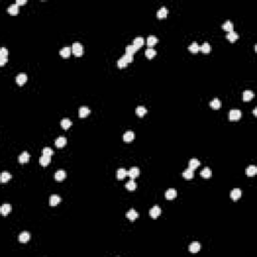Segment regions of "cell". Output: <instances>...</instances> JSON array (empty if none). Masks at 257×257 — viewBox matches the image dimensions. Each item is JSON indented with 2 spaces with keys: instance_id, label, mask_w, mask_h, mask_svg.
Returning <instances> with one entry per match:
<instances>
[{
  "instance_id": "1f68e13d",
  "label": "cell",
  "mask_w": 257,
  "mask_h": 257,
  "mask_svg": "<svg viewBox=\"0 0 257 257\" xmlns=\"http://www.w3.org/2000/svg\"><path fill=\"white\" fill-rule=\"evenodd\" d=\"M127 175H128L127 171H126L124 168H121V169H119L117 172V178L119 179V180H124Z\"/></svg>"
},
{
  "instance_id": "bcb514c9",
  "label": "cell",
  "mask_w": 257,
  "mask_h": 257,
  "mask_svg": "<svg viewBox=\"0 0 257 257\" xmlns=\"http://www.w3.org/2000/svg\"><path fill=\"white\" fill-rule=\"evenodd\" d=\"M26 3V0H16V4L17 5H23Z\"/></svg>"
},
{
  "instance_id": "30bf717a",
  "label": "cell",
  "mask_w": 257,
  "mask_h": 257,
  "mask_svg": "<svg viewBox=\"0 0 257 257\" xmlns=\"http://www.w3.org/2000/svg\"><path fill=\"white\" fill-rule=\"evenodd\" d=\"M138 217H139V213L137 212L136 210H134V209H131V210L127 213V218L129 219V220H131V221H135Z\"/></svg>"
},
{
  "instance_id": "5bb4252c",
  "label": "cell",
  "mask_w": 257,
  "mask_h": 257,
  "mask_svg": "<svg viewBox=\"0 0 257 257\" xmlns=\"http://www.w3.org/2000/svg\"><path fill=\"white\" fill-rule=\"evenodd\" d=\"M254 98V92L252 91H245L243 92V100L244 102H249Z\"/></svg>"
},
{
  "instance_id": "603a6c76",
  "label": "cell",
  "mask_w": 257,
  "mask_h": 257,
  "mask_svg": "<svg viewBox=\"0 0 257 257\" xmlns=\"http://www.w3.org/2000/svg\"><path fill=\"white\" fill-rule=\"evenodd\" d=\"M54 178H55L56 181H62L66 178V173L62 170H59L54 174Z\"/></svg>"
},
{
  "instance_id": "f546056e",
  "label": "cell",
  "mask_w": 257,
  "mask_h": 257,
  "mask_svg": "<svg viewBox=\"0 0 257 257\" xmlns=\"http://www.w3.org/2000/svg\"><path fill=\"white\" fill-rule=\"evenodd\" d=\"M199 166H200V162L197 159H191L189 161V169H191V170L194 171Z\"/></svg>"
},
{
  "instance_id": "2e32d148",
  "label": "cell",
  "mask_w": 257,
  "mask_h": 257,
  "mask_svg": "<svg viewBox=\"0 0 257 257\" xmlns=\"http://www.w3.org/2000/svg\"><path fill=\"white\" fill-rule=\"evenodd\" d=\"M200 249H201V245H200L198 242L192 243V244L189 246V251L191 253H197V252H199Z\"/></svg>"
},
{
  "instance_id": "f1b7e54d",
  "label": "cell",
  "mask_w": 257,
  "mask_h": 257,
  "mask_svg": "<svg viewBox=\"0 0 257 257\" xmlns=\"http://www.w3.org/2000/svg\"><path fill=\"white\" fill-rule=\"evenodd\" d=\"M144 38L143 37H141V36H139V37H136V38L134 39V43H133V45H135V46L137 47V48H140V47H142L143 45H144Z\"/></svg>"
},
{
  "instance_id": "9c48e42d",
  "label": "cell",
  "mask_w": 257,
  "mask_h": 257,
  "mask_svg": "<svg viewBox=\"0 0 257 257\" xmlns=\"http://www.w3.org/2000/svg\"><path fill=\"white\" fill-rule=\"evenodd\" d=\"M89 114H91V110H89V108H87V106H81V108H79V118H85V117H87Z\"/></svg>"
},
{
  "instance_id": "277c9868",
  "label": "cell",
  "mask_w": 257,
  "mask_h": 257,
  "mask_svg": "<svg viewBox=\"0 0 257 257\" xmlns=\"http://www.w3.org/2000/svg\"><path fill=\"white\" fill-rule=\"evenodd\" d=\"M128 175H129V177H130L132 180H134V179H136L137 177H139V175H140V169H139L138 167H133V168H131L130 171L128 172Z\"/></svg>"
},
{
  "instance_id": "f35d334b",
  "label": "cell",
  "mask_w": 257,
  "mask_h": 257,
  "mask_svg": "<svg viewBox=\"0 0 257 257\" xmlns=\"http://www.w3.org/2000/svg\"><path fill=\"white\" fill-rule=\"evenodd\" d=\"M60 126L63 128L64 130H67L68 128L71 126V122H70V120H68V119H63V120H61V122H60Z\"/></svg>"
},
{
  "instance_id": "ba28073f",
  "label": "cell",
  "mask_w": 257,
  "mask_h": 257,
  "mask_svg": "<svg viewBox=\"0 0 257 257\" xmlns=\"http://www.w3.org/2000/svg\"><path fill=\"white\" fill-rule=\"evenodd\" d=\"M61 201V198L59 197L58 195H52L49 199V205L50 206H56L58 205Z\"/></svg>"
},
{
  "instance_id": "44dd1931",
  "label": "cell",
  "mask_w": 257,
  "mask_h": 257,
  "mask_svg": "<svg viewBox=\"0 0 257 257\" xmlns=\"http://www.w3.org/2000/svg\"><path fill=\"white\" fill-rule=\"evenodd\" d=\"M66 143H67V141H66V139L64 137H59V138H57L55 140V146L57 148H62V147L65 146Z\"/></svg>"
},
{
  "instance_id": "8fae6325",
  "label": "cell",
  "mask_w": 257,
  "mask_h": 257,
  "mask_svg": "<svg viewBox=\"0 0 257 257\" xmlns=\"http://www.w3.org/2000/svg\"><path fill=\"white\" fill-rule=\"evenodd\" d=\"M59 54L64 58H68L71 54V48L70 47H63V48L60 49Z\"/></svg>"
},
{
  "instance_id": "d6986e66",
  "label": "cell",
  "mask_w": 257,
  "mask_h": 257,
  "mask_svg": "<svg viewBox=\"0 0 257 257\" xmlns=\"http://www.w3.org/2000/svg\"><path fill=\"white\" fill-rule=\"evenodd\" d=\"M157 42H158V38L154 35H150L149 37L147 38V45L149 47H153Z\"/></svg>"
},
{
  "instance_id": "ac0fdd59",
  "label": "cell",
  "mask_w": 257,
  "mask_h": 257,
  "mask_svg": "<svg viewBox=\"0 0 257 257\" xmlns=\"http://www.w3.org/2000/svg\"><path fill=\"white\" fill-rule=\"evenodd\" d=\"M168 15V10H167L166 7H162L161 9H159L157 12V16L160 19H163V18H166V16Z\"/></svg>"
},
{
  "instance_id": "83f0119b",
  "label": "cell",
  "mask_w": 257,
  "mask_h": 257,
  "mask_svg": "<svg viewBox=\"0 0 257 257\" xmlns=\"http://www.w3.org/2000/svg\"><path fill=\"white\" fill-rule=\"evenodd\" d=\"M50 161H51L50 157H48V156H44V155H42V157L39 159V163H40V165L41 166H43V167L49 165V164H50Z\"/></svg>"
},
{
  "instance_id": "ee69618b",
  "label": "cell",
  "mask_w": 257,
  "mask_h": 257,
  "mask_svg": "<svg viewBox=\"0 0 257 257\" xmlns=\"http://www.w3.org/2000/svg\"><path fill=\"white\" fill-rule=\"evenodd\" d=\"M123 57L125 58L126 60H127L128 63H131V62L134 60V57H133V55H129V54H125V55H123Z\"/></svg>"
},
{
  "instance_id": "7dc6e473",
  "label": "cell",
  "mask_w": 257,
  "mask_h": 257,
  "mask_svg": "<svg viewBox=\"0 0 257 257\" xmlns=\"http://www.w3.org/2000/svg\"><path fill=\"white\" fill-rule=\"evenodd\" d=\"M253 114H254V116H256V108H254V111H253Z\"/></svg>"
},
{
  "instance_id": "e0dca14e",
  "label": "cell",
  "mask_w": 257,
  "mask_h": 257,
  "mask_svg": "<svg viewBox=\"0 0 257 257\" xmlns=\"http://www.w3.org/2000/svg\"><path fill=\"white\" fill-rule=\"evenodd\" d=\"M11 209L12 208H11L10 204H4V205H2L0 211H1V214H2L3 216H6V215H8L9 213L11 212Z\"/></svg>"
},
{
  "instance_id": "4316f807",
  "label": "cell",
  "mask_w": 257,
  "mask_h": 257,
  "mask_svg": "<svg viewBox=\"0 0 257 257\" xmlns=\"http://www.w3.org/2000/svg\"><path fill=\"white\" fill-rule=\"evenodd\" d=\"M257 173V168L255 166H253V165H251V166L247 167L246 168V175L249 177H252L254 176V175H256Z\"/></svg>"
},
{
  "instance_id": "484cf974",
  "label": "cell",
  "mask_w": 257,
  "mask_h": 257,
  "mask_svg": "<svg viewBox=\"0 0 257 257\" xmlns=\"http://www.w3.org/2000/svg\"><path fill=\"white\" fill-rule=\"evenodd\" d=\"M233 27H234L233 23H232L230 20H227V21H225V22H224L223 25H222V28H223V29L225 30V31H227V32L233 31Z\"/></svg>"
},
{
  "instance_id": "7bdbcfd3",
  "label": "cell",
  "mask_w": 257,
  "mask_h": 257,
  "mask_svg": "<svg viewBox=\"0 0 257 257\" xmlns=\"http://www.w3.org/2000/svg\"><path fill=\"white\" fill-rule=\"evenodd\" d=\"M8 55V50L5 47H2L0 49V57H6Z\"/></svg>"
},
{
  "instance_id": "d6a6232c",
  "label": "cell",
  "mask_w": 257,
  "mask_h": 257,
  "mask_svg": "<svg viewBox=\"0 0 257 257\" xmlns=\"http://www.w3.org/2000/svg\"><path fill=\"white\" fill-rule=\"evenodd\" d=\"M183 177L187 180H190V179L194 178V171L191 170V169H187L183 172Z\"/></svg>"
},
{
  "instance_id": "3957f363",
  "label": "cell",
  "mask_w": 257,
  "mask_h": 257,
  "mask_svg": "<svg viewBox=\"0 0 257 257\" xmlns=\"http://www.w3.org/2000/svg\"><path fill=\"white\" fill-rule=\"evenodd\" d=\"M149 213H150V216H151L152 218H153V219H157L158 217L161 215L162 210H161V208H160L159 206H157V205H156V206H154L153 208L150 210Z\"/></svg>"
},
{
  "instance_id": "cb8c5ba5",
  "label": "cell",
  "mask_w": 257,
  "mask_h": 257,
  "mask_svg": "<svg viewBox=\"0 0 257 257\" xmlns=\"http://www.w3.org/2000/svg\"><path fill=\"white\" fill-rule=\"evenodd\" d=\"M201 176H202V178H204V179L211 178V176H212V171H211L208 167H206V168H204L201 171Z\"/></svg>"
},
{
  "instance_id": "60d3db41",
  "label": "cell",
  "mask_w": 257,
  "mask_h": 257,
  "mask_svg": "<svg viewBox=\"0 0 257 257\" xmlns=\"http://www.w3.org/2000/svg\"><path fill=\"white\" fill-rule=\"evenodd\" d=\"M128 64H129V63H128V61H127V60H126L124 57H121L119 60H118V66H119L120 68L126 67V66H127Z\"/></svg>"
},
{
  "instance_id": "ab89813d",
  "label": "cell",
  "mask_w": 257,
  "mask_h": 257,
  "mask_svg": "<svg viewBox=\"0 0 257 257\" xmlns=\"http://www.w3.org/2000/svg\"><path fill=\"white\" fill-rule=\"evenodd\" d=\"M189 50L191 51L192 53H197L198 51L200 50V46L198 45L197 42H193L191 45L189 46Z\"/></svg>"
},
{
  "instance_id": "8d00e7d4",
  "label": "cell",
  "mask_w": 257,
  "mask_h": 257,
  "mask_svg": "<svg viewBox=\"0 0 257 257\" xmlns=\"http://www.w3.org/2000/svg\"><path fill=\"white\" fill-rule=\"evenodd\" d=\"M200 50L202 51L203 53H209L211 51V46L208 42H205L202 44V46L200 47Z\"/></svg>"
},
{
  "instance_id": "7c38bea8",
  "label": "cell",
  "mask_w": 257,
  "mask_h": 257,
  "mask_svg": "<svg viewBox=\"0 0 257 257\" xmlns=\"http://www.w3.org/2000/svg\"><path fill=\"white\" fill-rule=\"evenodd\" d=\"M123 139H124V141H125L126 143H130V142H132V141L135 139V134H134V132H132V131H129V132L125 133V135H124Z\"/></svg>"
},
{
  "instance_id": "4dcf8cb0",
  "label": "cell",
  "mask_w": 257,
  "mask_h": 257,
  "mask_svg": "<svg viewBox=\"0 0 257 257\" xmlns=\"http://www.w3.org/2000/svg\"><path fill=\"white\" fill-rule=\"evenodd\" d=\"M210 106L212 108H214V110H218V108H221V102L218 98H214V100L210 102Z\"/></svg>"
},
{
  "instance_id": "6da1fadb",
  "label": "cell",
  "mask_w": 257,
  "mask_h": 257,
  "mask_svg": "<svg viewBox=\"0 0 257 257\" xmlns=\"http://www.w3.org/2000/svg\"><path fill=\"white\" fill-rule=\"evenodd\" d=\"M72 53L75 56H81L83 54V46L79 42H75L72 44Z\"/></svg>"
},
{
  "instance_id": "74e56055",
  "label": "cell",
  "mask_w": 257,
  "mask_h": 257,
  "mask_svg": "<svg viewBox=\"0 0 257 257\" xmlns=\"http://www.w3.org/2000/svg\"><path fill=\"white\" fill-rule=\"evenodd\" d=\"M10 179H11V175L9 174V173H7V172H3L2 174H1V177H0V181H1L2 183L8 182Z\"/></svg>"
},
{
  "instance_id": "52a82bcc",
  "label": "cell",
  "mask_w": 257,
  "mask_h": 257,
  "mask_svg": "<svg viewBox=\"0 0 257 257\" xmlns=\"http://www.w3.org/2000/svg\"><path fill=\"white\" fill-rule=\"evenodd\" d=\"M15 81H16L17 85H23L24 83L27 81V75H24V73H20V75H18L16 77V79H15Z\"/></svg>"
},
{
  "instance_id": "836d02e7",
  "label": "cell",
  "mask_w": 257,
  "mask_h": 257,
  "mask_svg": "<svg viewBox=\"0 0 257 257\" xmlns=\"http://www.w3.org/2000/svg\"><path fill=\"white\" fill-rule=\"evenodd\" d=\"M136 114L141 118L144 117V116L147 114V108H145V106H138V108H136Z\"/></svg>"
},
{
  "instance_id": "d4e9b609",
  "label": "cell",
  "mask_w": 257,
  "mask_h": 257,
  "mask_svg": "<svg viewBox=\"0 0 257 257\" xmlns=\"http://www.w3.org/2000/svg\"><path fill=\"white\" fill-rule=\"evenodd\" d=\"M18 161H19V163H21V164L27 163V162L29 161V155H28L27 152H23V153L18 157Z\"/></svg>"
},
{
  "instance_id": "ffe728a7",
  "label": "cell",
  "mask_w": 257,
  "mask_h": 257,
  "mask_svg": "<svg viewBox=\"0 0 257 257\" xmlns=\"http://www.w3.org/2000/svg\"><path fill=\"white\" fill-rule=\"evenodd\" d=\"M226 38H227L229 41H231V42H234V41H236L238 38H239V35H238L236 32L231 31V32H228V33H227V35H226Z\"/></svg>"
},
{
  "instance_id": "f6af8a7d",
  "label": "cell",
  "mask_w": 257,
  "mask_h": 257,
  "mask_svg": "<svg viewBox=\"0 0 257 257\" xmlns=\"http://www.w3.org/2000/svg\"><path fill=\"white\" fill-rule=\"evenodd\" d=\"M7 60H8L7 57H0V65L3 66L7 62Z\"/></svg>"
},
{
  "instance_id": "5b68a950",
  "label": "cell",
  "mask_w": 257,
  "mask_h": 257,
  "mask_svg": "<svg viewBox=\"0 0 257 257\" xmlns=\"http://www.w3.org/2000/svg\"><path fill=\"white\" fill-rule=\"evenodd\" d=\"M241 195H242V192H241L240 189H238V188L233 189L231 191V193H230V197H231V199L233 200V201H237V200L241 197Z\"/></svg>"
},
{
  "instance_id": "e575fe53",
  "label": "cell",
  "mask_w": 257,
  "mask_h": 257,
  "mask_svg": "<svg viewBox=\"0 0 257 257\" xmlns=\"http://www.w3.org/2000/svg\"><path fill=\"white\" fill-rule=\"evenodd\" d=\"M126 188H127L129 191H134V190H136V188H137V184L135 183L134 180H131L126 184Z\"/></svg>"
},
{
  "instance_id": "9a60e30c",
  "label": "cell",
  "mask_w": 257,
  "mask_h": 257,
  "mask_svg": "<svg viewBox=\"0 0 257 257\" xmlns=\"http://www.w3.org/2000/svg\"><path fill=\"white\" fill-rule=\"evenodd\" d=\"M7 11H8V13H10V14L16 15L17 13L19 12V8H18V5H17L16 3H14V4H11L10 6L7 8Z\"/></svg>"
},
{
  "instance_id": "d590c367",
  "label": "cell",
  "mask_w": 257,
  "mask_h": 257,
  "mask_svg": "<svg viewBox=\"0 0 257 257\" xmlns=\"http://www.w3.org/2000/svg\"><path fill=\"white\" fill-rule=\"evenodd\" d=\"M156 54H157V51H156L155 49H153V48H148L146 50V56L149 58V59L155 57Z\"/></svg>"
},
{
  "instance_id": "b9f144b4",
  "label": "cell",
  "mask_w": 257,
  "mask_h": 257,
  "mask_svg": "<svg viewBox=\"0 0 257 257\" xmlns=\"http://www.w3.org/2000/svg\"><path fill=\"white\" fill-rule=\"evenodd\" d=\"M42 155L44 156H48V157H51V156L53 155V151L51 148H48V147H46V148H44V149L42 150Z\"/></svg>"
},
{
  "instance_id": "8992f818",
  "label": "cell",
  "mask_w": 257,
  "mask_h": 257,
  "mask_svg": "<svg viewBox=\"0 0 257 257\" xmlns=\"http://www.w3.org/2000/svg\"><path fill=\"white\" fill-rule=\"evenodd\" d=\"M177 196V191L175 189H173V188H171V189H168L166 191V193H165V197H166L167 200H173L175 199Z\"/></svg>"
},
{
  "instance_id": "4fadbf2b",
  "label": "cell",
  "mask_w": 257,
  "mask_h": 257,
  "mask_svg": "<svg viewBox=\"0 0 257 257\" xmlns=\"http://www.w3.org/2000/svg\"><path fill=\"white\" fill-rule=\"evenodd\" d=\"M18 239H19L20 243H27L30 239L29 233H28V232H22V233L19 235V237H18Z\"/></svg>"
},
{
  "instance_id": "7a4b0ae2",
  "label": "cell",
  "mask_w": 257,
  "mask_h": 257,
  "mask_svg": "<svg viewBox=\"0 0 257 257\" xmlns=\"http://www.w3.org/2000/svg\"><path fill=\"white\" fill-rule=\"evenodd\" d=\"M242 117V113L239 110H232L229 113V119L230 121H238Z\"/></svg>"
},
{
  "instance_id": "7402d4cb",
  "label": "cell",
  "mask_w": 257,
  "mask_h": 257,
  "mask_svg": "<svg viewBox=\"0 0 257 257\" xmlns=\"http://www.w3.org/2000/svg\"><path fill=\"white\" fill-rule=\"evenodd\" d=\"M137 50H138V48H137L135 45H133V44L128 45V46L126 47V54H129V55H134L135 53L137 52Z\"/></svg>"
}]
</instances>
